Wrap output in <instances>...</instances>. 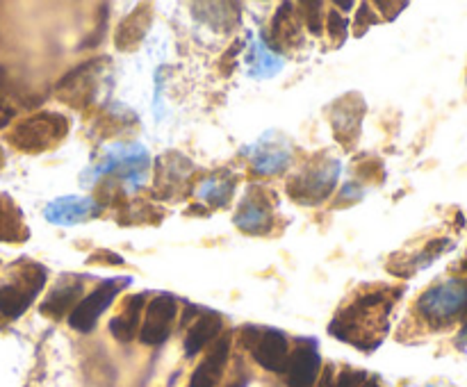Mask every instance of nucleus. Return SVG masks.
I'll return each mask as SVG.
<instances>
[{
    "label": "nucleus",
    "mask_w": 467,
    "mask_h": 387,
    "mask_svg": "<svg viewBox=\"0 0 467 387\" xmlns=\"http://www.w3.org/2000/svg\"><path fill=\"white\" fill-rule=\"evenodd\" d=\"M418 310L427 321L450 323L467 310V282L461 278L433 285L418 300Z\"/></svg>",
    "instance_id": "f257e3e1"
},
{
    "label": "nucleus",
    "mask_w": 467,
    "mask_h": 387,
    "mask_svg": "<svg viewBox=\"0 0 467 387\" xmlns=\"http://www.w3.org/2000/svg\"><path fill=\"white\" fill-rule=\"evenodd\" d=\"M46 282V271L39 264H32L26 271L18 273L12 282L0 287V314L7 319H16L30 308L35 296Z\"/></svg>",
    "instance_id": "f03ea898"
},
{
    "label": "nucleus",
    "mask_w": 467,
    "mask_h": 387,
    "mask_svg": "<svg viewBox=\"0 0 467 387\" xmlns=\"http://www.w3.org/2000/svg\"><path fill=\"white\" fill-rule=\"evenodd\" d=\"M67 135V121L57 114H36L12 130L9 139L21 150H41Z\"/></svg>",
    "instance_id": "7ed1b4c3"
},
{
    "label": "nucleus",
    "mask_w": 467,
    "mask_h": 387,
    "mask_svg": "<svg viewBox=\"0 0 467 387\" xmlns=\"http://www.w3.org/2000/svg\"><path fill=\"white\" fill-rule=\"evenodd\" d=\"M123 282H128V280L103 282V285L96 287L89 296H85V299H82L80 303L73 308V312L68 314V323H71V328H76V331H80V332L94 331V326H96V321H99L100 314L109 308V303L114 300V296H117L119 291L126 287Z\"/></svg>",
    "instance_id": "20e7f679"
},
{
    "label": "nucleus",
    "mask_w": 467,
    "mask_h": 387,
    "mask_svg": "<svg viewBox=\"0 0 467 387\" xmlns=\"http://www.w3.org/2000/svg\"><path fill=\"white\" fill-rule=\"evenodd\" d=\"M176 312L178 303L173 296L162 294L150 300L149 310H146V321L140 331V340L149 346L162 344L171 332V321L176 319Z\"/></svg>",
    "instance_id": "39448f33"
},
{
    "label": "nucleus",
    "mask_w": 467,
    "mask_h": 387,
    "mask_svg": "<svg viewBox=\"0 0 467 387\" xmlns=\"http://www.w3.org/2000/svg\"><path fill=\"white\" fill-rule=\"evenodd\" d=\"M254 358L260 367L269 369V372H285L287 360H290L287 358V337L274 328L263 331L260 337L254 340Z\"/></svg>",
    "instance_id": "423d86ee"
},
{
    "label": "nucleus",
    "mask_w": 467,
    "mask_h": 387,
    "mask_svg": "<svg viewBox=\"0 0 467 387\" xmlns=\"http://www.w3.org/2000/svg\"><path fill=\"white\" fill-rule=\"evenodd\" d=\"M322 360L315 346H299L287 360V387H313L317 381Z\"/></svg>",
    "instance_id": "0eeeda50"
},
{
    "label": "nucleus",
    "mask_w": 467,
    "mask_h": 387,
    "mask_svg": "<svg viewBox=\"0 0 467 387\" xmlns=\"http://www.w3.org/2000/svg\"><path fill=\"white\" fill-rule=\"evenodd\" d=\"M228 358V340H219L217 346L210 351L208 358L199 364V369L192 376L190 387H214V382L222 376V369Z\"/></svg>",
    "instance_id": "6e6552de"
},
{
    "label": "nucleus",
    "mask_w": 467,
    "mask_h": 387,
    "mask_svg": "<svg viewBox=\"0 0 467 387\" xmlns=\"http://www.w3.org/2000/svg\"><path fill=\"white\" fill-rule=\"evenodd\" d=\"M141 305H144V294H137L132 299H128L126 308H123L121 314L109 321V331L117 337L119 341H130L137 332V321H140Z\"/></svg>",
    "instance_id": "1a4fd4ad"
},
{
    "label": "nucleus",
    "mask_w": 467,
    "mask_h": 387,
    "mask_svg": "<svg viewBox=\"0 0 467 387\" xmlns=\"http://www.w3.org/2000/svg\"><path fill=\"white\" fill-rule=\"evenodd\" d=\"M219 331H222V319H219V314L205 312L203 317L194 323V328L190 331V335H187L185 353L190 355V358L192 355L199 353V351L203 349L210 340H214V337L219 335Z\"/></svg>",
    "instance_id": "9d476101"
},
{
    "label": "nucleus",
    "mask_w": 467,
    "mask_h": 387,
    "mask_svg": "<svg viewBox=\"0 0 467 387\" xmlns=\"http://www.w3.org/2000/svg\"><path fill=\"white\" fill-rule=\"evenodd\" d=\"M80 294V285H57L50 296L46 299V303L41 305V312L50 314V317H62L68 310V305H73L76 296Z\"/></svg>",
    "instance_id": "9b49d317"
},
{
    "label": "nucleus",
    "mask_w": 467,
    "mask_h": 387,
    "mask_svg": "<svg viewBox=\"0 0 467 387\" xmlns=\"http://www.w3.org/2000/svg\"><path fill=\"white\" fill-rule=\"evenodd\" d=\"M18 230H21V214L7 196H0V239H18Z\"/></svg>",
    "instance_id": "f8f14e48"
},
{
    "label": "nucleus",
    "mask_w": 467,
    "mask_h": 387,
    "mask_svg": "<svg viewBox=\"0 0 467 387\" xmlns=\"http://www.w3.org/2000/svg\"><path fill=\"white\" fill-rule=\"evenodd\" d=\"M365 381V373L358 372H342L340 381H337V387H360Z\"/></svg>",
    "instance_id": "ddd939ff"
},
{
    "label": "nucleus",
    "mask_w": 467,
    "mask_h": 387,
    "mask_svg": "<svg viewBox=\"0 0 467 387\" xmlns=\"http://www.w3.org/2000/svg\"><path fill=\"white\" fill-rule=\"evenodd\" d=\"M345 25H347V23H345V18L340 16V14H337V12L328 14V27H331L333 35H340V32H342V36H345Z\"/></svg>",
    "instance_id": "4468645a"
},
{
    "label": "nucleus",
    "mask_w": 467,
    "mask_h": 387,
    "mask_svg": "<svg viewBox=\"0 0 467 387\" xmlns=\"http://www.w3.org/2000/svg\"><path fill=\"white\" fill-rule=\"evenodd\" d=\"M9 118H12V109H7V107H3V105H0V127L7 126Z\"/></svg>",
    "instance_id": "2eb2a0df"
},
{
    "label": "nucleus",
    "mask_w": 467,
    "mask_h": 387,
    "mask_svg": "<svg viewBox=\"0 0 467 387\" xmlns=\"http://www.w3.org/2000/svg\"><path fill=\"white\" fill-rule=\"evenodd\" d=\"M360 387H379V382L377 381H368L365 385H360Z\"/></svg>",
    "instance_id": "dca6fc26"
},
{
    "label": "nucleus",
    "mask_w": 467,
    "mask_h": 387,
    "mask_svg": "<svg viewBox=\"0 0 467 387\" xmlns=\"http://www.w3.org/2000/svg\"><path fill=\"white\" fill-rule=\"evenodd\" d=\"M5 164V153H3V146H0V167Z\"/></svg>",
    "instance_id": "f3484780"
},
{
    "label": "nucleus",
    "mask_w": 467,
    "mask_h": 387,
    "mask_svg": "<svg viewBox=\"0 0 467 387\" xmlns=\"http://www.w3.org/2000/svg\"><path fill=\"white\" fill-rule=\"evenodd\" d=\"M465 335H467V326H465Z\"/></svg>",
    "instance_id": "a211bd4d"
}]
</instances>
